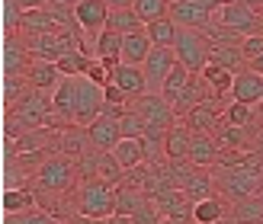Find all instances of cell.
<instances>
[{
	"label": "cell",
	"mask_w": 263,
	"mask_h": 224,
	"mask_svg": "<svg viewBox=\"0 0 263 224\" xmlns=\"http://www.w3.org/2000/svg\"><path fill=\"white\" fill-rule=\"evenodd\" d=\"M103 87H97L90 77H64L61 87L51 93V106L61 128L64 125H90L103 115Z\"/></svg>",
	"instance_id": "cell-1"
},
{
	"label": "cell",
	"mask_w": 263,
	"mask_h": 224,
	"mask_svg": "<svg viewBox=\"0 0 263 224\" xmlns=\"http://www.w3.org/2000/svg\"><path fill=\"white\" fill-rule=\"evenodd\" d=\"M35 179V192H48V195H71L77 186H81V173H77V164L64 154L48 157L32 173Z\"/></svg>",
	"instance_id": "cell-2"
},
{
	"label": "cell",
	"mask_w": 263,
	"mask_h": 224,
	"mask_svg": "<svg viewBox=\"0 0 263 224\" xmlns=\"http://www.w3.org/2000/svg\"><path fill=\"white\" fill-rule=\"evenodd\" d=\"M174 51H177V61L183 68H190L193 74H202L205 64H209V51H212V42L202 29H190V26H180L177 32V42H174Z\"/></svg>",
	"instance_id": "cell-3"
},
{
	"label": "cell",
	"mask_w": 263,
	"mask_h": 224,
	"mask_svg": "<svg viewBox=\"0 0 263 224\" xmlns=\"http://www.w3.org/2000/svg\"><path fill=\"white\" fill-rule=\"evenodd\" d=\"M77 212L93 218H112L116 215V189L103 179H84L77 186Z\"/></svg>",
	"instance_id": "cell-4"
},
{
	"label": "cell",
	"mask_w": 263,
	"mask_h": 224,
	"mask_svg": "<svg viewBox=\"0 0 263 224\" xmlns=\"http://www.w3.org/2000/svg\"><path fill=\"white\" fill-rule=\"evenodd\" d=\"M212 19L218 23H225L228 29H234L238 35H257L263 32V26H260V10L251 7V4H225V7H218L212 13Z\"/></svg>",
	"instance_id": "cell-5"
},
{
	"label": "cell",
	"mask_w": 263,
	"mask_h": 224,
	"mask_svg": "<svg viewBox=\"0 0 263 224\" xmlns=\"http://www.w3.org/2000/svg\"><path fill=\"white\" fill-rule=\"evenodd\" d=\"M32 51L26 45V38L16 35H4V45H0V68H4V77H26L32 68Z\"/></svg>",
	"instance_id": "cell-6"
},
{
	"label": "cell",
	"mask_w": 263,
	"mask_h": 224,
	"mask_svg": "<svg viewBox=\"0 0 263 224\" xmlns=\"http://www.w3.org/2000/svg\"><path fill=\"white\" fill-rule=\"evenodd\" d=\"M128 106L144 118V125H157V128H174L177 125V109L170 106L161 93H144L138 99H132Z\"/></svg>",
	"instance_id": "cell-7"
},
{
	"label": "cell",
	"mask_w": 263,
	"mask_h": 224,
	"mask_svg": "<svg viewBox=\"0 0 263 224\" xmlns=\"http://www.w3.org/2000/svg\"><path fill=\"white\" fill-rule=\"evenodd\" d=\"M177 51L170 48V45H154L151 48V55H148V61L141 64L144 68V77H148V93H161V87H164V80L170 77V71L177 68Z\"/></svg>",
	"instance_id": "cell-8"
},
{
	"label": "cell",
	"mask_w": 263,
	"mask_h": 224,
	"mask_svg": "<svg viewBox=\"0 0 263 224\" xmlns=\"http://www.w3.org/2000/svg\"><path fill=\"white\" fill-rule=\"evenodd\" d=\"M215 7L209 0H170V19L177 26H190V29H205L212 23Z\"/></svg>",
	"instance_id": "cell-9"
},
{
	"label": "cell",
	"mask_w": 263,
	"mask_h": 224,
	"mask_svg": "<svg viewBox=\"0 0 263 224\" xmlns=\"http://www.w3.org/2000/svg\"><path fill=\"white\" fill-rule=\"evenodd\" d=\"M74 19L81 26V32L93 35V42H97V35L109 26V4L106 0H77L74 4Z\"/></svg>",
	"instance_id": "cell-10"
},
{
	"label": "cell",
	"mask_w": 263,
	"mask_h": 224,
	"mask_svg": "<svg viewBox=\"0 0 263 224\" xmlns=\"http://www.w3.org/2000/svg\"><path fill=\"white\" fill-rule=\"evenodd\" d=\"M151 205L157 208L161 218H180V221H193V208H196V202L183 189H170V192L154 195Z\"/></svg>",
	"instance_id": "cell-11"
},
{
	"label": "cell",
	"mask_w": 263,
	"mask_h": 224,
	"mask_svg": "<svg viewBox=\"0 0 263 224\" xmlns=\"http://www.w3.org/2000/svg\"><path fill=\"white\" fill-rule=\"evenodd\" d=\"M58 151L77 164V160H84V157H87L90 151H97V148H93L90 131H87L84 125H64V128H61V138H58Z\"/></svg>",
	"instance_id": "cell-12"
},
{
	"label": "cell",
	"mask_w": 263,
	"mask_h": 224,
	"mask_svg": "<svg viewBox=\"0 0 263 224\" xmlns=\"http://www.w3.org/2000/svg\"><path fill=\"white\" fill-rule=\"evenodd\" d=\"M234 103H247V106H263V74L244 68L234 77V90H231Z\"/></svg>",
	"instance_id": "cell-13"
},
{
	"label": "cell",
	"mask_w": 263,
	"mask_h": 224,
	"mask_svg": "<svg viewBox=\"0 0 263 224\" xmlns=\"http://www.w3.org/2000/svg\"><path fill=\"white\" fill-rule=\"evenodd\" d=\"M112 84L122 90V93L128 99H138L148 93V77H144V68H138V64H119L112 74Z\"/></svg>",
	"instance_id": "cell-14"
},
{
	"label": "cell",
	"mask_w": 263,
	"mask_h": 224,
	"mask_svg": "<svg viewBox=\"0 0 263 224\" xmlns=\"http://www.w3.org/2000/svg\"><path fill=\"white\" fill-rule=\"evenodd\" d=\"M26 80H29V87L32 90H42V93H55V90L61 87V80H64V74L58 71V64L55 61H32V68H29V74H26Z\"/></svg>",
	"instance_id": "cell-15"
},
{
	"label": "cell",
	"mask_w": 263,
	"mask_h": 224,
	"mask_svg": "<svg viewBox=\"0 0 263 224\" xmlns=\"http://www.w3.org/2000/svg\"><path fill=\"white\" fill-rule=\"evenodd\" d=\"M87 131H90V141H93V148H97V151H112L116 144L122 141L119 118H109V115H100L97 122H90Z\"/></svg>",
	"instance_id": "cell-16"
},
{
	"label": "cell",
	"mask_w": 263,
	"mask_h": 224,
	"mask_svg": "<svg viewBox=\"0 0 263 224\" xmlns=\"http://www.w3.org/2000/svg\"><path fill=\"white\" fill-rule=\"evenodd\" d=\"M58 16L51 13L48 7H39V10H26L23 26H20V35L23 38H32V35H48V32H58Z\"/></svg>",
	"instance_id": "cell-17"
},
{
	"label": "cell",
	"mask_w": 263,
	"mask_h": 224,
	"mask_svg": "<svg viewBox=\"0 0 263 224\" xmlns=\"http://www.w3.org/2000/svg\"><path fill=\"white\" fill-rule=\"evenodd\" d=\"M221 160V148L212 135H193V148H190V164L202 167V170H215Z\"/></svg>",
	"instance_id": "cell-18"
},
{
	"label": "cell",
	"mask_w": 263,
	"mask_h": 224,
	"mask_svg": "<svg viewBox=\"0 0 263 224\" xmlns=\"http://www.w3.org/2000/svg\"><path fill=\"white\" fill-rule=\"evenodd\" d=\"M183 122H186L196 135H215V128L221 125V112H218L215 103H202V106H196L183 115Z\"/></svg>",
	"instance_id": "cell-19"
},
{
	"label": "cell",
	"mask_w": 263,
	"mask_h": 224,
	"mask_svg": "<svg viewBox=\"0 0 263 224\" xmlns=\"http://www.w3.org/2000/svg\"><path fill=\"white\" fill-rule=\"evenodd\" d=\"M193 135L196 131L186 125V122H177L174 128L167 131V160H190V148H193Z\"/></svg>",
	"instance_id": "cell-20"
},
{
	"label": "cell",
	"mask_w": 263,
	"mask_h": 224,
	"mask_svg": "<svg viewBox=\"0 0 263 224\" xmlns=\"http://www.w3.org/2000/svg\"><path fill=\"white\" fill-rule=\"evenodd\" d=\"M228 215H231V202L225 195H209V199L196 202V208H193V221L196 224H215V221L228 218Z\"/></svg>",
	"instance_id": "cell-21"
},
{
	"label": "cell",
	"mask_w": 263,
	"mask_h": 224,
	"mask_svg": "<svg viewBox=\"0 0 263 224\" xmlns=\"http://www.w3.org/2000/svg\"><path fill=\"white\" fill-rule=\"evenodd\" d=\"M112 157L119 160V167L125 170V173L135 170V167H141V164H148V154H144V141L141 138H122L112 148Z\"/></svg>",
	"instance_id": "cell-22"
},
{
	"label": "cell",
	"mask_w": 263,
	"mask_h": 224,
	"mask_svg": "<svg viewBox=\"0 0 263 224\" xmlns=\"http://www.w3.org/2000/svg\"><path fill=\"white\" fill-rule=\"evenodd\" d=\"M151 48H154V42L148 38V32H132V35H122V64H141L148 61V55H151Z\"/></svg>",
	"instance_id": "cell-23"
},
{
	"label": "cell",
	"mask_w": 263,
	"mask_h": 224,
	"mask_svg": "<svg viewBox=\"0 0 263 224\" xmlns=\"http://www.w3.org/2000/svg\"><path fill=\"white\" fill-rule=\"evenodd\" d=\"M93 55L100 61H106L109 68H119L122 64V35L112 32V29H103L93 42Z\"/></svg>",
	"instance_id": "cell-24"
},
{
	"label": "cell",
	"mask_w": 263,
	"mask_h": 224,
	"mask_svg": "<svg viewBox=\"0 0 263 224\" xmlns=\"http://www.w3.org/2000/svg\"><path fill=\"white\" fill-rule=\"evenodd\" d=\"M215 186H218V182H215V173H212V170L196 167L193 173H190V179L183 182L180 189L186 192L193 202H202V199H209V195H215Z\"/></svg>",
	"instance_id": "cell-25"
},
{
	"label": "cell",
	"mask_w": 263,
	"mask_h": 224,
	"mask_svg": "<svg viewBox=\"0 0 263 224\" xmlns=\"http://www.w3.org/2000/svg\"><path fill=\"white\" fill-rule=\"evenodd\" d=\"M190 80H193V71L183 68V64H177V68L170 71V77L164 80V87H161V96L177 109L180 99H183V93H186V87H190Z\"/></svg>",
	"instance_id": "cell-26"
},
{
	"label": "cell",
	"mask_w": 263,
	"mask_h": 224,
	"mask_svg": "<svg viewBox=\"0 0 263 224\" xmlns=\"http://www.w3.org/2000/svg\"><path fill=\"white\" fill-rule=\"evenodd\" d=\"M0 208H4V215H23V212H32L39 208L35 202V189H4L0 195Z\"/></svg>",
	"instance_id": "cell-27"
},
{
	"label": "cell",
	"mask_w": 263,
	"mask_h": 224,
	"mask_svg": "<svg viewBox=\"0 0 263 224\" xmlns=\"http://www.w3.org/2000/svg\"><path fill=\"white\" fill-rule=\"evenodd\" d=\"M151 199L144 195L141 189H135V186H128V182H122V186H116V215H125V218H132L135 212H141L144 205H148Z\"/></svg>",
	"instance_id": "cell-28"
},
{
	"label": "cell",
	"mask_w": 263,
	"mask_h": 224,
	"mask_svg": "<svg viewBox=\"0 0 263 224\" xmlns=\"http://www.w3.org/2000/svg\"><path fill=\"white\" fill-rule=\"evenodd\" d=\"M97 179H103L106 186H122L125 182V170L119 167V160L112 157V151H97Z\"/></svg>",
	"instance_id": "cell-29"
},
{
	"label": "cell",
	"mask_w": 263,
	"mask_h": 224,
	"mask_svg": "<svg viewBox=\"0 0 263 224\" xmlns=\"http://www.w3.org/2000/svg\"><path fill=\"white\" fill-rule=\"evenodd\" d=\"M106 29L119 32V35H132V32H141V29H144V19L135 13V7L109 10V26H106Z\"/></svg>",
	"instance_id": "cell-30"
},
{
	"label": "cell",
	"mask_w": 263,
	"mask_h": 224,
	"mask_svg": "<svg viewBox=\"0 0 263 224\" xmlns=\"http://www.w3.org/2000/svg\"><path fill=\"white\" fill-rule=\"evenodd\" d=\"M202 77H205V84L215 90V96H231V90H234V71H228V68H221V64H205V71H202Z\"/></svg>",
	"instance_id": "cell-31"
},
{
	"label": "cell",
	"mask_w": 263,
	"mask_h": 224,
	"mask_svg": "<svg viewBox=\"0 0 263 224\" xmlns=\"http://www.w3.org/2000/svg\"><path fill=\"white\" fill-rule=\"evenodd\" d=\"M231 215L241 224H263V195H247L241 202H231Z\"/></svg>",
	"instance_id": "cell-32"
},
{
	"label": "cell",
	"mask_w": 263,
	"mask_h": 224,
	"mask_svg": "<svg viewBox=\"0 0 263 224\" xmlns=\"http://www.w3.org/2000/svg\"><path fill=\"white\" fill-rule=\"evenodd\" d=\"M144 32H148V38H151L154 45H170V48H174L180 26H177L174 19H170V16H161V19H154V23L144 26Z\"/></svg>",
	"instance_id": "cell-33"
},
{
	"label": "cell",
	"mask_w": 263,
	"mask_h": 224,
	"mask_svg": "<svg viewBox=\"0 0 263 224\" xmlns=\"http://www.w3.org/2000/svg\"><path fill=\"white\" fill-rule=\"evenodd\" d=\"M29 80L26 77H4L0 80V96H4V109H10L13 103H20L26 93H29Z\"/></svg>",
	"instance_id": "cell-34"
},
{
	"label": "cell",
	"mask_w": 263,
	"mask_h": 224,
	"mask_svg": "<svg viewBox=\"0 0 263 224\" xmlns=\"http://www.w3.org/2000/svg\"><path fill=\"white\" fill-rule=\"evenodd\" d=\"M23 16H26V10L20 7V0H4L0 4V26H4V35H16L20 32V26H23Z\"/></svg>",
	"instance_id": "cell-35"
},
{
	"label": "cell",
	"mask_w": 263,
	"mask_h": 224,
	"mask_svg": "<svg viewBox=\"0 0 263 224\" xmlns=\"http://www.w3.org/2000/svg\"><path fill=\"white\" fill-rule=\"evenodd\" d=\"M221 118H225L228 125H238V128H251L254 125V106H247V103H228L225 109H221Z\"/></svg>",
	"instance_id": "cell-36"
},
{
	"label": "cell",
	"mask_w": 263,
	"mask_h": 224,
	"mask_svg": "<svg viewBox=\"0 0 263 224\" xmlns=\"http://www.w3.org/2000/svg\"><path fill=\"white\" fill-rule=\"evenodd\" d=\"M135 13L144 19V26H148L161 16H170V0H135Z\"/></svg>",
	"instance_id": "cell-37"
},
{
	"label": "cell",
	"mask_w": 263,
	"mask_h": 224,
	"mask_svg": "<svg viewBox=\"0 0 263 224\" xmlns=\"http://www.w3.org/2000/svg\"><path fill=\"white\" fill-rule=\"evenodd\" d=\"M4 224H61L55 215H48L45 208H32L23 215H4Z\"/></svg>",
	"instance_id": "cell-38"
},
{
	"label": "cell",
	"mask_w": 263,
	"mask_h": 224,
	"mask_svg": "<svg viewBox=\"0 0 263 224\" xmlns=\"http://www.w3.org/2000/svg\"><path fill=\"white\" fill-rule=\"evenodd\" d=\"M119 128H122V138H141L148 125H144V118H141L135 109H132V106H128V112L119 118Z\"/></svg>",
	"instance_id": "cell-39"
},
{
	"label": "cell",
	"mask_w": 263,
	"mask_h": 224,
	"mask_svg": "<svg viewBox=\"0 0 263 224\" xmlns=\"http://www.w3.org/2000/svg\"><path fill=\"white\" fill-rule=\"evenodd\" d=\"M241 51H244L247 64H251L254 58H260V55H263V32H257V35H247V38H244V45H241Z\"/></svg>",
	"instance_id": "cell-40"
},
{
	"label": "cell",
	"mask_w": 263,
	"mask_h": 224,
	"mask_svg": "<svg viewBox=\"0 0 263 224\" xmlns=\"http://www.w3.org/2000/svg\"><path fill=\"white\" fill-rule=\"evenodd\" d=\"M103 99H106V103H103V106H128V96L122 93V90L119 87H116V84H109V87H103Z\"/></svg>",
	"instance_id": "cell-41"
},
{
	"label": "cell",
	"mask_w": 263,
	"mask_h": 224,
	"mask_svg": "<svg viewBox=\"0 0 263 224\" xmlns=\"http://www.w3.org/2000/svg\"><path fill=\"white\" fill-rule=\"evenodd\" d=\"M132 224H161V215H157V208L148 202V205L141 208V212L132 215Z\"/></svg>",
	"instance_id": "cell-42"
},
{
	"label": "cell",
	"mask_w": 263,
	"mask_h": 224,
	"mask_svg": "<svg viewBox=\"0 0 263 224\" xmlns=\"http://www.w3.org/2000/svg\"><path fill=\"white\" fill-rule=\"evenodd\" d=\"M68 224H106V221H103V218H93V215H81V212H77L74 218H68Z\"/></svg>",
	"instance_id": "cell-43"
},
{
	"label": "cell",
	"mask_w": 263,
	"mask_h": 224,
	"mask_svg": "<svg viewBox=\"0 0 263 224\" xmlns=\"http://www.w3.org/2000/svg\"><path fill=\"white\" fill-rule=\"evenodd\" d=\"M109 10H125V7H135V0H106Z\"/></svg>",
	"instance_id": "cell-44"
},
{
	"label": "cell",
	"mask_w": 263,
	"mask_h": 224,
	"mask_svg": "<svg viewBox=\"0 0 263 224\" xmlns=\"http://www.w3.org/2000/svg\"><path fill=\"white\" fill-rule=\"evenodd\" d=\"M106 224H132V218H125V215H112V218H106Z\"/></svg>",
	"instance_id": "cell-45"
},
{
	"label": "cell",
	"mask_w": 263,
	"mask_h": 224,
	"mask_svg": "<svg viewBox=\"0 0 263 224\" xmlns=\"http://www.w3.org/2000/svg\"><path fill=\"white\" fill-rule=\"evenodd\" d=\"M247 68H251V71H257V74H263V55H260V58H254L251 64H247Z\"/></svg>",
	"instance_id": "cell-46"
},
{
	"label": "cell",
	"mask_w": 263,
	"mask_h": 224,
	"mask_svg": "<svg viewBox=\"0 0 263 224\" xmlns=\"http://www.w3.org/2000/svg\"><path fill=\"white\" fill-rule=\"evenodd\" d=\"M215 224H241V221L234 218V215H228V218H221V221H215Z\"/></svg>",
	"instance_id": "cell-47"
},
{
	"label": "cell",
	"mask_w": 263,
	"mask_h": 224,
	"mask_svg": "<svg viewBox=\"0 0 263 224\" xmlns=\"http://www.w3.org/2000/svg\"><path fill=\"white\" fill-rule=\"evenodd\" d=\"M260 26H263V10H260Z\"/></svg>",
	"instance_id": "cell-48"
}]
</instances>
